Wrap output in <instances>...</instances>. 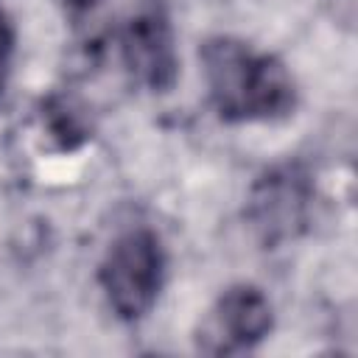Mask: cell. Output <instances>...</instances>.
I'll use <instances>...</instances> for the list:
<instances>
[{"instance_id": "obj_1", "label": "cell", "mask_w": 358, "mask_h": 358, "mask_svg": "<svg viewBox=\"0 0 358 358\" xmlns=\"http://www.w3.org/2000/svg\"><path fill=\"white\" fill-rule=\"evenodd\" d=\"M201 64L210 101L224 120H274L294 109L296 95L288 70L241 39H207L201 45Z\"/></svg>"}, {"instance_id": "obj_2", "label": "cell", "mask_w": 358, "mask_h": 358, "mask_svg": "<svg viewBox=\"0 0 358 358\" xmlns=\"http://www.w3.org/2000/svg\"><path fill=\"white\" fill-rule=\"evenodd\" d=\"M162 274L165 252L157 232L137 227L115 238L98 268V282L112 310L123 322H137L154 308L162 288Z\"/></svg>"}, {"instance_id": "obj_3", "label": "cell", "mask_w": 358, "mask_h": 358, "mask_svg": "<svg viewBox=\"0 0 358 358\" xmlns=\"http://www.w3.org/2000/svg\"><path fill=\"white\" fill-rule=\"evenodd\" d=\"M313 182L299 162L266 171L249 190L246 221L266 249H277L305 232L310 221Z\"/></svg>"}, {"instance_id": "obj_4", "label": "cell", "mask_w": 358, "mask_h": 358, "mask_svg": "<svg viewBox=\"0 0 358 358\" xmlns=\"http://www.w3.org/2000/svg\"><path fill=\"white\" fill-rule=\"evenodd\" d=\"M123 62L151 92H168L179 76L173 25L165 0H140L123 28Z\"/></svg>"}, {"instance_id": "obj_5", "label": "cell", "mask_w": 358, "mask_h": 358, "mask_svg": "<svg viewBox=\"0 0 358 358\" xmlns=\"http://www.w3.org/2000/svg\"><path fill=\"white\" fill-rule=\"evenodd\" d=\"M271 324L274 310L266 294L255 285H232L229 291H224L210 319L204 322L199 347L213 355L252 350L271 333Z\"/></svg>"}, {"instance_id": "obj_6", "label": "cell", "mask_w": 358, "mask_h": 358, "mask_svg": "<svg viewBox=\"0 0 358 358\" xmlns=\"http://www.w3.org/2000/svg\"><path fill=\"white\" fill-rule=\"evenodd\" d=\"M11 48H14V31H11L8 20L0 14V84H3V73H6V64H8Z\"/></svg>"}]
</instances>
